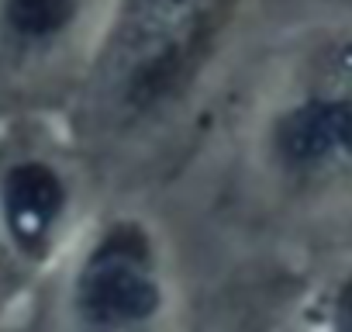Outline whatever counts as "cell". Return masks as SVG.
I'll list each match as a JSON object with an SVG mask.
<instances>
[{"label":"cell","mask_w":352,"mask_h":332,"mask_svg":"<svg viewBox=\"0 0 352 332\" xmlns=\"http://www.w3.org/2000/svg\"><path fill=\"white\" fill-rule=\"evenodd\" d=\"M283 0H111L66 125L97 180L187 166L276 39Z\"/></svg>","instance_id":"6da1fadb"},{"label":"cell","mask_w":352,"mask_h":332,"mask_svg":"<svg viewBox=\"0 0 352 332\" xmlns=\"http://www.w3.org/2000/svg\"><path fill=\"white\" fill-rule=\"evenodd\" d=\"M235 166L294 211L352 205V21L280 28L235 97Z\"/></svg>","instance_id":"7a4b0ae2"},{"label":"cell","mask_w":352,"mask_h":332,"mask_svg":"<svg viewBox=\"0 0 352 332\" xmlns=\"http://www.w3.org/2000/svg\"><path fill=\"white\" fill-rule=\"evenodd\" d=\"M97 177L63 114H0V239L32 270H52L90 222Z\"/></svg>","instance_id":"3957f363"},{"label":"cell","mask_w":352,"mask_h":332,"mask_svg":"<svg viewBox=\"0 0 352 332\" xmlns=\"http://www.w3.org/2000/svg\"><path fill=\"white\" fill-rule=\"evenodd\" d=\"M56 267L76 332H159L173 311L169 253L138 208L94 211Z\"/></svg>","instance_id":"277c9868"},{"label":"cell","mask_w":352,"mask_h":332,"mask_svg":"<svg viewBox=\"0 0 352 332\" xmlns=\"http://www.w3.org/2000/svg\"><path fill=\"white\" fill-rule=\"evenodd\" d=\"M111 0H0V114H66Z\"/></svg>","instance_id":"5b68a950"},{"label":"cell","mask_w":352,"mask_h":332,"mask_svg":"<svg viewBox=\"0 0 352 332\" xmlns=\"http://www.w3.org/2000/svg\"><path fill=\"white\" fill-rule=\"evenodd\" d=\"M321 332H352V267H345L321 298Z\"/></svg>","instance_id":"8992f818"},{"label":"cell","mask_w":352,"mask_h":332,"mask_svg":"<svg viewBox=\"0 0 352 332\" xmlns=\"http://www.w3.org/2000/svg\"><path fill=\"white\" fill-rule=\"evenodd\" d=\"M28 280H32V270L11 253V246L4 239H0V308H8Z\"/></svg>","instance_id":"52a82bcc"},{"label":"cell","mask_w":352,"mask_h":332,"mask_svg":"<svg viewBox=\"0 0 352 332\" xmlns=\"http://www.w3.org/2000/svg\"><path fill=\"white\" fill-rule=\"evenodd\" d=\"M249 332H263V329H249Z\"/></svg>","instance_id":"ba28073f"}]
</instances>
